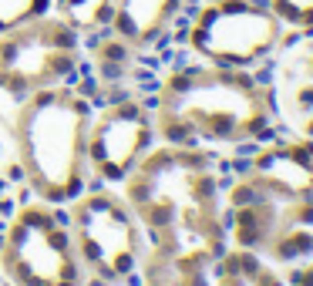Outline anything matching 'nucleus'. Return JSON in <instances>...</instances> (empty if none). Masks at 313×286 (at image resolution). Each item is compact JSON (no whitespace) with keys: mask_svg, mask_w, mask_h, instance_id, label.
Here are the masks:
<instances>
[{"mask_svg":"<svg viewBox=\"0 0 313 286\" xmlns=\"http://www.w3.org/2000/svg\"><path fill=\"white\" fill-rule=\"evenodd\" d=\"M280 7L290 14V17H293V14H310L313 11V0H280Z\"/></svg>","mask_w":313,"mask_h":286,"instance_id":"f257e3e1","label":"nucleus"}]
</instances>
